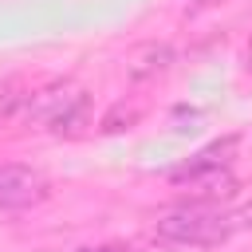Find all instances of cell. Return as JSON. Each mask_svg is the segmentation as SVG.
I'll return each mask as SVG.
<instances>
[{"instance_id":"cell-1","label":"cell","mask_w":252,"mask_h":252,"mask_svg":"<svg viewBox=\"0 0 252 252\" xmlns=\"http://www.w3.org/2000/svg\"><path fill=\"white\" fill-rule=\"evenodd\" d=\"M252 224V209H240V213H224L220 205H209V201H193V205H177L169 209L165 217H158L154 232L158 240L165 244H193V248H217L224 244L236 228Z\"/></svg>"},{"instance_id":"cell-7","label":"cell","mask_w":252,"mask_h":252,"mask_svg":"<svg viewBox=\"0 0 252 252\" xmlns=\"http://www.w3.org/2000/svg\"><path fill=\"white\" fill-rule=\"evenodd\" d=\"M28 102V94H20V83H0V114H20Z\"/></svg>"},{"instance_id":"cell-6","label":"cell","mask_w":252,"mask_h":252,"mask_svg":"<svg viewBox=\"0 0 252 252\" xmlns=\"http://www.w3.org/2000/svg\"><path fill=\"white\" fill-rule=\"evenodd\" d=\"M232 150H236V138H220V142L205 146L201 154H193L185 165H177V169L169 173V181H173V185H181L185 177H193V173H201V169H217V165H228Z\"/></svg>"},{"instance_id":"cell-3","label":"cell","mask_w":252,"mask_h":252,"mask_svg":"<svg viewBox=\"0 0 252 252\" xmlns=\"http://www.w3.org/2000/svg\"><path fill=\"white\" fill-rule=\"evenodd\" d=\"M51 193L47 177L39 169L28 165H0V209L8 213H24L32 205H43Z\"/></svg>"},{"instance_id":"cell-8","label":"cell","mask_w":252,"mask_h":252,"mask_svg":"<svg viewBox=\"0 0 252 252\" xmlns=\"http://www.w3.org/2000/svg\"><path fill=\"white\" fill-rule=\"evenodd\" d=\"M75 252H134L126 244H98V248H75Z\"/></svg>"},{"instance_id":"cell-2","label":"cell","mask_w":252,"mask_h":252,"mask_svg":"<svg viewBox=\"0 0 252 252\" xmlns=\"http://www.w3.org/2000/svg\"><path fill=\"white\" fill-rule=\"evenodd\" d=\"M20 114L32 126H47L55 134H75L87 122V91L71 79H55L39 91H28V102Z\"/></svg>"},{"instance_id":"cell-9","label":"cell","mask_w":252,"mask_h":252,"mask_svg":"<svg viewBox=\"0 0 252 252\" xmlns=\"http://www.w3.org/2000/svg\"><path fill=\"white\" fill-rule=\"evenodd\" d=\"M244 59H248V71H252V39H248V55Z\"/></svg>"},{"instance_id":"cell-5","label":"cell","mask_w":252,"mask_h":252,"mask_svg":"<svg viewBox=\"0 0 252 252\" xmlns=\"http://www.w3.org/2000/svg\"><path fill=\"white\" fill-rule=\"evenodd\" d=\"M181 185H189V193L197 201H209V205H220V201H232L236 197V177L228 165H217V169H201L193 177H185Z\"/></svg>"},{"instance_id":"cell-4","label":"cell","mask_w":252,"mask_h":252,"mask_svg":"<svg viewBox=\"0 0 252 252\" xmlns=\"http://www.w3.org/2000/svg\"><path fill=\"white\" fill-rule=\"evenodd\" d=\"M173 47L169 43H158V39H150V43H138V47H130L126 51V63H122V71H126V79L130 83H150V79H158V75H165L169 67H173Z\"/></svg>"}]
</instances>
